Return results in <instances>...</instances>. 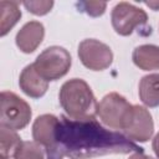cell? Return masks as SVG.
<instances>
[{
	"label": "cell",
	"instance_id": "cell-16",
	"mask_svg": "<svg viewBox=\"0 0 159 159\" xmlns=\"http://www.w3.org/2000/svg\"><path fill=\"white\" fill-rule=\"evenodd\" d=\"M14 159H46V153L37 142H21Z\"/></svg>",
	"mask_w": 159,
	"mask_h": 159
},
{
	"label": "cell",
	"instance_id": "cell-8",
	"mask_svg": "<svg viewBox=\"0 0 159 159\" xmlns=\"http://www.w3.org/2000/svg\"><path fill=\"white\" fill-rule=\"evenodd\" d=\"M123 132L128 139L140 143L148 142L154 132V123L149 111L143 106H133Z\"/></svg>",
	"mask_w": 159,
	"mask_h": 159
},
{
	"label": "cell",
	"instance_id": "cell-21",
	"mask_svg": "<svg viewBox=\"0 0 159 159\" xmlns=\"http://www.w3.org/2000/svg\"><path fill=\"white\" fill-rule=\"evenodd\" d=\"M145 5L150 6L153 10H158V9H159V2H155V1H149V2H145Z\"/></svg>",
	"mask_w": 159,
	"mask_h": 159
},
{
	"label": "cell",
	"instance_id": "cell-7",
	"mask_svg": "<svg viewBox=\"0 0 159 159\" xmlns=\"http://www.w3.org/2000/svg\"><path fill=\"white\" fill-rule=\"evenodd\" d=\"M78 57L82 65L92 71H103L113 62L109 46L94 39H86L78 45Z\"/></svg>",
	"mask_w": 159,
	"mask_h": 159
},
{
	"label": "cell",
	"instance_id": "cell-17",
	"mask_svg": "<svg viewBox=\"0 0 159 159\" xmlns=\"http://www.w3.org/2000/svg\"><path fill=\"white\" fill-rule=\"evenodd\" d=\"M77 6L81 9V11H84L87 15L92 17H98L104 14L107 2L102 1H81L77 4Z\"/></svg>",
	"mask_w": 159,
	"mask_h": 159
},
{
	"label": "cell",
	"instance_id": "cell-3",
	"mask_svg": "<svg viewBox=\"0 0 159 159\" xmlns=\"http://www.w3.org/2000/svg\"><path fill=\"white\" fill-rule=\"evenodd\" d=\"M72 63L70 52L60 46H51L43 50L32 63L39 75L48 81H56L63 77Z\"/></svg>",
	"mask_w": 159,
	"mask_h": 159
},
{
	"label": "cell",
	"instance_id": "cell-19",
	"mask_svg": "<svg viewBox=\"0 0 159 159\" xmlns=\"http://www.w3.org/2000/svg\"><path fill=\"white\" fill-rule=\"evenodd\" d=\"M152 147H153V150H154V153H155V155L159 158V133L154 137V139H153V144H152Z\"/></svg>",
	"mask_w": 159,
	"mask_h": 159
},
{
	"label": "cell",
	"instance_id": "cell-15",
	"mask_svg": "<svg viewBox=\"0 0 159 159\" xmlns=\"http://www.w3.org/2000/svg\"><path fill=\"white\" fill-rule=\"evenodd\" d=\"M21 142L22 140L16 133V130L1 127L0 129V157L1 159H9L14 157Z\"/></svg>",
	"mask_w": 159,
	"mask_h": 159
},
{
	"label": "cell",
	"instance_id": "cell-1",
	"mask_svg": "<svg viewBox=\"0 0 159 159\" xmlns=\"http://www.w3.org/2000/svg\"><path fill=\"white\" fill-rule=\"evenodd\" d=\"M130 152H140V148L125 135L103 128L94 119L76 120L62 116L55 144L46 149V159H91Z\"/></svg>",
	"mask_w": 159,
	"mask_h": 159
},
{
	"label": "cell",
	"instance_id": "cell-6",
	"mask_svg": "<svg viewBox=\"0 0 159 159\" xmlns=\"http://www.w3.org/2000/svg\"><path fill=\"white\" fill-rule=\"evenodd\" d=\"M112 26L120 36H129L137 27H144L148 21V15L144 10L122 1L118 2L111 15Z\"/></svg>",
	"mask_w": 159,
	"mask_h": 159
},
{
	"label": "cell",
	"instance_id": "cell-20",
	"mask_svg": "<svg viewBox=\"0 0 159 159\" xmlns=\"http://www.w3.org/2000/svg\"><path fill=\"white\" fill-rule=\"evenodd\" d=\"M129 159H153V158L149 157V155H145V154L140 150V152H135L134 154H132V155L129 157Z\"/></svg>",
	"mask_w": 159,
	"mask_h": 159
},
{
	"label": "cell",
	"instance_id": "cell-11",
	"mask_svg": "<svg viewBox=\"0 0 159 159\" xmlns=\"http://www.w3.org/2000/svg\"><path fill=\"white\" fill-rule=\"evenodd\" d=\"M19 84L21 91L31 98L42 97L48 88V82L39 75L32 63L27 65L20 73Z\"/></svg>",
	"mask_w": 159,
	"mask_h": 159
},
{
	"label": "cell",
	"instance_id": "cell-10",
	"mask_svg": "<svg viewBox=\"0 0 159 159\" xmlns=\"http://www.w3.org/2000/svg\"><path fill=\"white\" fill-rule=\"evenodd\" d=\"M45 36V27L39 21H30L25 24L20 31L16 34V45L24 53L34 52L40 43L42 42Z\"/></svg>",
	"mask_w": 159,
	"mask_h": 159
},
{
	"label": "cell",
	"instance_id": "cell-5",
	"mask_svg": "<svg viewBox=\"0 0 159 159\" xmlns=\"http://www.w3.org/2000/svg\"><path fill=\"white\" fill-rule=\"evenodd\" d=\"M132 107L133 106L123 96L117 92H111L106 94L98 103L97 116L104 125L112 129L123 130L125 122L130 114Z\"/></svg>",
	"mask_w": 159,
	"mask_h": 159
},
{
	"label": "cell",
	"instance_id": "cell-4",
	"mask_svg": "<svg viewBox=\"0 0 159 159\" xmlns=\"http://www.w3.org/2000/svg\"><path fill=\"white\" fill-rule=\"evenodd\" d=\"M31 108L27 102L14 92L4 91L0 94V124L1 127L20 130L31 119Z\"/></svg>",
	"mask_w": 159,
	"mask_h": 159
},
{
	"label": "cell",
	"instance_id": "cell-13",
	"mask_svg": "<svg viewBox=\"0 0 159 159\" xmlns=\"http://www.w3.org/2000/svg\"><path fill=\"white\" fill-rule=\"evenodd\" d=\"M138 93L147 107H159V73L144 76L139 82Z\"/></svg>",
	"mask_w": 159,
	"mask_h": 159
},
{
	"label": "cell",
	"instance_id": "cell-14",
	"mask_svg": "<svg viewBox=\"0 0 159 159\" xmlns=\"http://www.w3.org/2000/svg\"><path fill=\"white\" fill-rule=\"evenodd\" d=\"M21 10L17 1H0V36H5L20 20Z\"/></svg>",
	"mask_w": 159,
	"mask_h": 159
},
{
	"label": "cell",
	"instance_id": "cell-18",
	"mask_svg": "<svg viewBox=\"0 0 159 159\" xmlns=\"http://www.w3.org/2000/svg\"><path fill=\"white\" fill-rule=\"evenodd\" d=\"M22 5L26 7L29 12L37 16H42L51 11L53 1H24Z\"/></svg>",
	"mask_w": 159,
	"mask_h": 159
},
{
	"label": "cell",
	"instance_id": "cell-9",
	"mask_svg": "<svg viewBox=\"0 0 159 159\" xmlns=\"http://www.w3.org/2000/svg\"><path fill=\"white\" fill-rule=\"evenodd\" d=\"M60 119L53 114H42L39 116L32 124V138L35 142L45 147L46 149L51 148L55 144L57 128Z\"/></svg>",
	"mask_w": 159,
	"mask_h": 159
},
{
	"label": "cell",
	"instance_id": "cell-12",
	"mask_svg": "<svg viewBox=\"0 0 159 159\" xmlns=\"http://www.w3.org/2000/svg\"><path fill=\"white\" fill-rule=\"evenodd\" d=\"M132 60L134 65L143 71L159 70V46L140 45L134 48Z\"/></svg>",
	"mask_w": 159,
	"mask_h": 159
},
{
	"label": "cell",
	"instance_id": "cell-2",
	"mask_svg": "<svg viewBox=\"0 0 159 159\" xmlns=\"http://www.w3.org/2000/svg\"><path fill=\"white\" fill-rule=\"evenodd\" d=\"M60 104L66 114L76 120H91L97 116L98 103L88 86L81 78L66 81L60 89Z\"/></svg>",
	"mask_w": 159,
	"mask_h": 159
}]
</instances>
